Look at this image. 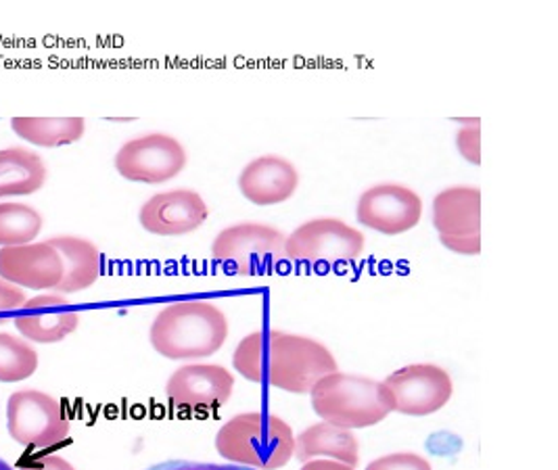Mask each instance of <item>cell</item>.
Masks as SVG:
<instances>
[{
    "instance_id": "obj_3",
    "label": "cell",
    "mask_w": 558,
    "mask_h": 470,
    "mask_svg": "<svg viewBox=\"0 0 558 470\" xmlns=\"http://www.w3.org/2000/svg\"><path fill=\"white\" fill-rule=\"evenodd\" d=\"M216 449L230 465L279 470L293 458L295 433L277 414L243 412L220 426Z\"/></svg>"
},
{
    "instance_id": "obj_19",
    "label": "cell",
    "mask_w": 558,
    "mask_h": 470,
    "mask_svg": "<svg viewBox=\"0 0 558 470\" xmlns=\"http://www.w3.org/2000/svg\"><path fill=\"white\" fill-rule=\"evenodd\" d=\"M47 182V166L40 155L24 147L0 150V198L26 197Z\"/></svg>"
},
{
    "instance_id": "obj_18",
    "label": "cell",
    "mask_w": 558,
    "mask_h": 470,
    "mask_svg": "<svg viewBox=\"0 0 558 470\" xmlns=\"http://www.w3.org/2000/svg\"><path fill=\"white\" fill-rule=\"evenodd\" d=\"M49 243L63 262V276L57 285L59 293H80L99 280L101 253L95 243L80 237H54Z\"/></svg>"
},
{
    "instance_id": "obj_5",
    "label": "cell",
    "mask_w": 558,
    "mask_h": 470,
    "mask_svg": "<svg viewBox=\"0 0 558 470\" xmlns=\"http://www.w3.org/2000/svg\"><path fill=\"white\" fill-rule=\"evenodd\" d=\"M284 241L287 234L275 226L234 224L214 239L211 257L232 274H270L284 260Z\"/></svg>"
},
{
    "instance_id": "obj_8",
    "label": "cell",
    "mask_w": 558,
    "mask_h": 470,
    "mask_svg": "<svg viewBox=\"0 0 558 470\" xmlns=\"http://www.w3.org/2000/svg\"><path fill=\"white\" fill-rule=\"evenodd\" d=\"M433 226L439 241L458 255L482 253V191L450 186L433 198Z\"/></svg>"
},
{
    "instance_id": "obj_22",
    "label": "cell",
    "mask_w": 558,
    "mask_h": 470,
    "mask_svg": "<svg viewBox=\"0 0 558 470\" xmlns=\"http://www.w3.org/2000/svg\"><path fill=\"white\" fill-rule=\"evenodd\" d=\"M38 369V351L20 337L0 333V381L20 383Z\"/></svg>"
},
{
    "instance_id": "obj_15",
    "label": "cell",
    "mask_w": 558,
    "mask_h": 470,
    "mask_svg": "<svg viewBox=\"0 0 558 470\" xmlns=\"http://www.w3.org/2000/svg\"><path fill=\"white\" fill-rule=\"evenodd\" d=\"M300 186L298 168L280 155H262L250 161L239 176V191L250 203L268 207L295 195Z\"/></svg>"
},
{
    "instance_id": "obj_11",
    "label": "cell",
    "mask_w": 558,
    "mask_h": 470,
    "mask_svg": "<svg viewBox=\"0 0 558 470\" xmlns=\"http://www.w3.org/2000/svg\"><path fill=\"white\" fill-rule=\"evenodd\" d=\"M357 222L385 237H398L412 230L423 218V198L410 186L383 182L366 189L355 205Z\"/></svg>"
},
{
    "instance_id": "obj_26",
    "label": "cell",
    "mask_w": 558,
    "mask_h": 470,
    "mask_svg": "<svg viewBox=\"0 0 558 470\" xmlns=\"http://www.w3.org/2000/svg\"><path fill=\"white\" fill-rule=\"evenodd\" d=\"M147 470H255L239 465H214V462H189V460H168Z\"/></svg>"
},
{
    "instance_id": "obj_20",
    "label": "cell",
    "mask_w": 558,
    "mask_h": 470,
    "mask_svg": "<svg viewBox=\"0 0 558 470\" xmlns=\"http://www.w3.org/2000/svg\"><path fill=\"white\" fill-rule=\"evenodd\" d=\"M11 128L27 143L54 149L77 143L86 132V122L82 118H13Z\"/></svg>"
},
{
    "instance_id": "obj_12",
    "label": "cell",
    "mask_w": 558,
    "mask_h": 470,
    "mask_svg": "<svg viewBox=\"0 0 558 470\" xmlns=\"http://www.w3.org/2000/svg\"><path fill=\"white\" fill-rule=\"evenodd\" d=\"M234 389V376L220 364H184L170 374L166 396L180 410L209 412L222 408Z\"/></svg>"
},
{
    "instance_id": "obj_1",
    "label": "cell",
    "mask_w": 558,
    "mask_h": 470,
    "mask_svg": "<svg viewBox=\"0 0 558 470\" xmlns=\"http://www.w3.org/2000/svg\"><path fill=\"white\" fill-rule=\"evenodd\" d=\"M232 366L243 378L305 396L327 374L339 371L329 347L305 335L262 328L239 341Z\"/></svg>"
},
{
    "instance_id": "obj_28",
    "label": "cell",
    "mask_w": 558,
    "mask_h": 470,
    "mask_svg": "<svg viewBox=\"0 0 558 470\" xmlns=\"http://www.w3.org/2000/svg\"><path fill=\"white\" fill-rule=\"evenodd\" d=\"M300 470H355L350 465H343V462H335V460H310L304 462Z\"/></svg>"
},
{
    "instance_id": "obj_24",
    "label": "cell",
    "mask_w": 558,
    "mask_h": 470,
    "mask_svg": "<svg viewBox=\"0 0 558 470\" xmlns=\"http://www.w3.org/2000/svg\"><path fill=\"white\" fill-rule=\"evenodd\" d=\"M457 145L460 155H462L466 161L480 166V164H482V130H480V122L462 125V128L458 130Z\"/></svg>"
},
{
    "instance_id": "obj_27",
    "label": "cell",
    "mask_w": 558,
    "mask_h": 470,
    "mask_svg": "<svg viewBox=\"0 0 558 470\" xmlns=\"http://www.w3.org/2000/svg\"><path fill=\"white\" fill-rule=\"evenodd\" d=\"M20 470H76L68 460L59 458V456H45L40 460H32L26 462Z\"/></svg>"
},
{
    "instance_id": "obj_6",
    "label": "cell",
    "mask_w": 558,
    "mask_h": 470,
    "mask_svg": "<svg viewBox=\"0 0 558 470\" xmlns=\"http://www.w3.org/2000/svg\"><path fill=\"white\" fill-rule=\"evenodd\" d=\"M364 234L337 218H316L298 226L284 241V260L314 268L354 264L364 251Z\"/></svg>"
},
{
    "instance_id": "obj_10",
    "label": "cell",
    "mask_w": 558,
    "mask_h": 470,
    "mask_svg": "<svg viewBox=\"0 0 558 470\" xmlns=\"http://www.w3.org/2000/svg\"><path fill=\"white\" fill-rule=\"evenodd\" d=\"M383 383L393 397V412L404 417L435 414L454 394L452 376L437 364H410L391 372Z\"/></svg>"
},
{
    "instance_id": "obj_25",
    "label": "cell",
    "mask_w": 558,
    "mask_h": 470,
    "mask_svg": "<svg viewBox=\"0 0 558 470\" xmlns=\"http://www.w3.org/2000/svg\"><path fill=\"white\" fill-rule=\"evenodd\" d=\"M24 303H26L24 291L7 282L4 278H0V324L13 321V316L22 310Z\"/></svg>"
},
{
    "instance_id": "obj_2",
    "label": "cell",
    "mask_w": 558,
    "mask_h": 470,
    "mask_svg": "<svg viewBox=\"0 0 558 470\" xmlns=\"http://www.w3.org/2000/svg\"><path fill=\"white\" fill-rule=\"evenodd\" d=\"M227 339V314L205 299L170 303L153 318L149 330L153 349L178 362L209 358L225 347Z\"/></svg>"
},
{
    "instance_id": "obj_23",
    "label": "cell",
    "mask_w": 558,
    "mask_h": 470,
    "mask_svg": "<svg viewBox=\"0 0 558 470\" xmlns=\"http://www.w3.org/2000/svg\"><path fill=\"white\" fill-rule=\"evenodd\" d=\"M366 470H433L432 462L414 451H398L387 454L373 460Z\"/></svg>"
},
{
    "instance_id": "obj_21",
    "label": "cell",
    "mask_w": 558,
    "mask_h": 470,
    "mask_svg": "<svg viewBox=\"0 0 558 470\" xmlns=\"http://www.w3.org/2000/svg\"><path fill=\"white\" fill-rule=\"evenodd\" d=\"M43 230V216L24 203H0V249L32 243Z\"/></svg>"
},
{
    "instance_id": "obj_9",
    "label": "cell",
    "mask_w": 558,
    "mask_h": 470,
    "mask_svg": "<svg viewBox=\"0 0 558 470\" xmlns=\"http://www.w3.org/2000/svg\"><path fill=\"white\" fill-rule=\"evenodd\" d=\"M186 161V150L178 138L153 132L124 143L116 153L113 164L118 173L130 182L163 184L180 176Z\"/></svg>"
},
{
    "instance_id": "obj_7",
    "label": "cell",
    "mask_w": 558,
    "mask_h": 470,
    "mask_svg": "<svg viewBox=\"0 0 558 470\" xmlns=\"http://www.w3.org/2000/svg\"><path fill=\"white\" fill-rule=\"evenodd\" d=\"M7 429L20 446L47 449L70 435V419L57 397L24 389L9 397Z\"/></svg>"
},
{
    "instance_id": "obj_4",
    "label": "cell",
    "mask_w": 558,
    "mask_h": 470,
    "mask_svg": "<svg viewBox=\"0 0 558 470\" xmlns=\"http://www.w3.org/2000/svg\"><path fill=\"white\" fill-rule=\"evenodd\" d=\"M310 397L323 421L348 431L375 426L393 412V397L383 381L348 372L323 376Z\"/></svg>"
},
{
    "instance_id": "obj_13",
    "label": "cell",
    "mask_w": 558,
    "mask_h": 470,
    "mask_svg": "<svg viewBox=\"0 0 558 470\" xmlns=\"http://www.w3.org/2000/svg\"><path fill=\"white\" fill-rule=\"evenodd\" d=\"M209 216L205 198L191 189L157 193L138 212L141 226L157 237H184L204 226Z\"/></svg>"
},
{
    "instance_id": "obj_29",
    "label": "cell",
    "mask_w": 558,
    "mask_h": 470,
    "mask_svg": "<svg viewBox=\"0 0 558 470\" xmlns=\"http://www.w3.org/2000/svg\"><path fill=\"white\" fill-rule=\"evenodd\" d=\"M0 470H15L11 465H7L4 460H0Z\"/></svg>"
},
{
    "instance_id": "obj_14",
    "label": "cell",
    "mask_w": 558,
    "mask_h": 470,
    "mask_svg": "<svg viewBox=\"0 0 558 470\" xmlns=\"http://www.w3.org/2000/svg\"><path fill=\"white\" fill-rule=\"evenodd\" d=\"M63 262L49 241L0 249V278L26 289H57Z\"/></svg>"
},
{
    "instance_id": "obj_17",
    "label": "cell",
    "mask_w": 558,
    "mask_h": 470,
    "mask_svg": "<svg viewBox=\"0 0 558 470\" xmlns=\"http://www.w3.org/2000/svg\"><path fill=\"white\" fill-rule=\"evenodd\" d=\"M293 456L304 465L310 460H335L350 467L360 462V444L354 431L335 426L330 422H316L295 437Z\"/></svg>"
},
{
    "instance_id": "obj_16",
    "label": "cell",
    "mask_w": 558,
    "mask_h": 470,
    "mask_svg": "<svg viewBox=\"0 0 558 470\" xmlns=\"http://www.w3.org/2000/svg\"><path fill=\"white\" fill-rule=\"evenodd\" d=\"M17 330L34 344H59L70 337L80 324V314L61 296H38L26 299L13 316Z\"/></svg>"
}]
</instances>
